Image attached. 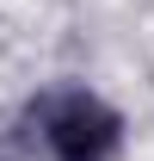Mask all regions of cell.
<instances>
[{
  "instance_id": "cell-1",
  "label": "cell",
  "mask_w": 154,
  "mask_h": 161,
  "mask_svg": "<svg viewBox=\"0 0 154 161\" xmlns=\"http://www.w3.org/2000/svg\"><path fill=\"white\" fill-rule=\"evenodd\" d=\"M19 149H43L49 161H117L123 118L86 87H49L25 105V124L13 130Z\"/></svg>"
},
{
  "instance_id": "cell-2",
  "label": "cell",
  "mask_w": 154,
  "mask_h": 161,
  "mask_svg": "<svg viewBox=\"0 0 154 161\" xmlns=\"http://www.w3.org/2000/svg\"><path fill=\"white\" fill-rule=\"evenodd\" d=\"M0 161H25V149H19V136H13V130H0Z\"/></svg>"
}]
</instances>
